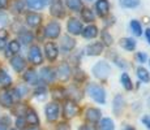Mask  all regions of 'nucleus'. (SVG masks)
<instances>
[{
    "mask_svg": "<svg viewBox=\"0 0 150 130\" xmlns=\"http://www.w3.org/2000/svg\"><path fill=\"white\" fill-rule=\"evenodd\" d=\"M86 92L90 95V98H93L97 103L99 104H105L106 103V92L103 90V87L98 85H94V83H90L86 87Z\"/></svg>",
    "mask_w": 150,
    "mask_h": 130,
    "instance_id": "obj_1",
    "label": "nucleus"
},
{
    "mask_svg": "<svg viewBox=\"0 0 150 130\" xmlns=\"http://www.w3.org/2000/svg\"><path fill=\"white\" fill-rule=\"evenodd\" d=\"M110 72H111V68L106 61H99L93 66V74L100 81L107 79V77L110 76Z\"/></svg>",
    "mask_w": 150,
    "mask_h": 130,
    "instance_id": "obj_2",
    "label": "nucleus"
},
{
    "mask_svg": "<svg viewBox=\"0 0 150 130\" xmlns=\"http://www.w3.org/2000/svg\"><path fill=\"white\" fill-rule=\"evenodd\" d=\"M45 112H46V117H47V120L50 121V122H52V121L57 120V117H59L60 107H59V104L55 103V102L48 103L45 108Z\"/></svg>",
    "mask_w": 150,
    "mask_h": 130,
    "instance_id": "obj_3",
    "label": "nucleus"
},
{
    "mask_svg": "<svg viewBox=\"0 0 150 130\" xmlns=\"http://www.w3.org/2000/svg\"><path fill=\"white\" fill-rule=\"evenodd\" d=\"M79 113V105L73 100H67L63 107V115L65 118H72Z\"/></svg>",
    "mask_w": 150,
    "mask_h": 130,
    "instance_id": "obj_4",
    "label": "nucleus"
},
{
    "mask_svg": "<svg viewBox=\"0 0 150 130\" xmlns=\"http://www.w3.org/2000/svg\"><path fill=\"white\" fill-rule=\"evenodd\" d=\"M45 35L50 39H55L60 35V24L56 21H52L46 25L45 27Z\"/></svg>",
    "mask_w": 150,
    "mask_h": 130,
    "instance_id": "obj_5",
    "label": "nucleus"
},
{
    "mask_svg": "<svg viewBox=\"0 0 150 130\" xmlns=\"http://www.w3.org/2000/svg\"><path fill=\"white\" fill-rule=\"evenodd\" d=\"M29 60H30L34 65H41L43 63L42 52L38 46H31L30 47V50H29Z\"/></svg>",
    "mask_w": 150,
    "mask_h": 130,
    "instance_id": "obj_6",
    "label": "nucleus"
},
{
    "mask_svg": "<svg viewBox=\"0 0 150 130\" xmlns=\"http://www.w3.org/2000/svg\"><path fill=\"white\" fill-rule=\"evenodd\" d=\"M50 12H51V14H52L54 17H57V18L64 17L65 11H64V7H63L62 0H52V1H51Z\"/></svg>",
    "mask_w": 150,
    "mask_h": 130,
    "instance_id": "obj_7",
    "label": "nucleus"
},
{
    "mask_svg": "<svg viewBox=\"0 0 150 130\" xmlns=\"http://www.w3.org/2000/svg\"><path fill=\"white\" fill-rule=\"evenodd\" d=\"M67 29L71 34L79 35V34L82 33V24H81V21L77 18H69V21L67 24Z\"/></svg>",
    "mask_w": 150,
    "mask_h": 130,
    "instance_id": "obj_8",
    "label": "nucleus"
},
{
    "mask_svg": "<svg viewBox=\"0 0 150 130\" xmlns=\"http://www.w3.org/2000/svg\"><path fill=\"white\" fill-rule=\"evenodd\" d=\"M45 52H46V57H47L50 61H55V60L57 59V55H59L56 44L52 42H48L45 44Z\"/></svg>",
    "mask_w": 150,
    "mask_h": 130,
    "instance_id": "obj_9",
    "label": "nucleus"
},
{
    "mask_svg": "<svg viewBox=\"0 0 150 130\" xmlns=\"http://www.w3.org/2000/svg\"><path fill=\"white\" fill-rule=\"evenodd\" d=\"M96 9H97V13L99 14L100 17L107 16L108 12H110L108 0H98L97 4H96Z\"/></svg>",
    "mask_w": 150,
    "mask_h": 130,
    "instance_id": "obj_10",
    "label": "nucleus"
},
{
    "mask_svg": "<svg viewBox=\"0 0 150 130\" xmlns=\"http://www.w3.org/2000/svg\"><path fill=\"white\" fill-rule=\"evenodd\" d=\"M11 65H12V68L17 72V73H20V72L24 70V68H25V65H26V63H25V60L22 59L21 56L16 55V56H13L12 59H11Z\"/></svg>",
    "mask_w": 150,
    "mask_h": 130,
    "instance_id": "obj_11",
    "label": "nucleus"
},
{
    "mask_svg": "<svg viewBox=\"0 0 150 130\" xmlns=\"http://www.w3.org/2000/svg\"><path fill=\"white\" fill-rule=\"evenodd\" d=\"M102 52H103V44L100 42H96L86 47V53H88L89 56H98V55H100Z\"/></svg>",
    "mask_w": 150,
    "mask_h": 130,
    "instance_id": "obj_12",
    "label": "nucleus"
},
{
    "mask_svg": "<svg viewBox=\"0 0 150 130\" xmlns=\"http://www.w3.org/2000/svg\"><path fill=\"white\" fill-rule=\"evenodd\" d=\"M13 104V98L12 94L8 91H0V105L4 108H11Z\"/></svg>",
    "mask_w": 150,
    "mask_h": 130,
    "instance_id": "obj_13",
    "label": "nucleus"
},
{
    "mask_svg": "<svg viewBox=\"0 0 150 130\" xmlns=\"http://www.w3.org/2000/svg\"><path fill=\"white\" fill-rule=\"evenodd\" d=\"M42 21V16L38 13H34V12H30L26 14V24L29 26H31V27H37V26H39Z\"/></svg>",
    "mask_w": 150,
    "mask_h": 130,
    "instance_id": "obj_14",
    "label": "nucleus"
},
{
    "mask_svg": "<svg viewBox=\"0 0 150 130\" xmlns=\"http://www.w3.org/2000/svg\"><path fill=\"white\" fill-rule=\"evenodd\" d=\"M25 115H26V116H25V121H26L28 124H30V125H33V126H37L39 124V117L34 109L28 108Z\"/></svg>",
    "mask_w": 150,
    "mask_h": 130,
    "instance_id": "obj_15",
    "label": "nucleus"
},
{
    "mask_svg": "<svg viewBox=\"0 0 150 130\" xmlns=\"http://www.w3.org/2000/svg\"><path fill=\"white\" fill-rule=\"evenodd\" d=\"M55 77H56V73H55V70L52 68H48V66H46V68H42L41 70V78L45 82H52L55 79Z\"/></svg>",
    "mask_w": 150,
    "mask_h": 130,
    "instance_id": "obj_16",
    "label": "nucleus"
},
{
    "mask_svg": "<svg viewBox=\"0 0 150 130\" xmlns=\"http://www.w3.org/2000/svg\"><path fill=\"white\" fill-rule=\"evenodd\" d=\"M100 111L98 108H88L86 109V118H88L90 122H98L100 120Z\"/></svg>",
    "mask_w": 150,
    "mask_h": 130,
    "instance_id": "obj_17",
    "label": "nucleus"
},
{
    "mask_svg": "<svg viewBox=\"0 0 150 130\" xmlns=\"http://www.w3.org/2000/svg\"><path fill=\"white\" fill-rule=\"evenodd\" d=\"M52 0H26V4L31 9H42L46 5H48Z\"/></svg>",
    "mask_w": 150,
    "mask_h": 130,
    "instance_id": "obj_18",
    "label": "nucleus"
},
{
    "mask_svg": "<svg viewBox=\"0 0 150 130\" xmlns=\"http://www.w3.org/2000/svg\"><path fill=\"white\" fill-rule=\"evenodd\" d=\"M57 76H59V78L62 81H67L68 78L71 77V68H69V65L63 63V64L59 66V69H57Z\"/></svg>",
    "mask_w": 150,
    "mask_h": 130,
    "instance_id": "obj_19",
    "label": "nucleus"
},
{
    "mask_svg": "<svg viewBox=\"0 0 150 130\" xmlns=\"http://www.w3.org/2000/svg\"><path fill=\"white\" fill-rule=\"evenodd\" d=\"M81 34L83 35V38L93 39V38H96V37L98 35V27L97 26H94V25H89V26H86V27L83 29Z\"/></svg>",
    "mask_w": 150,
    "mask_h": 130,
    "instance_id": "obj_20",
    "label": "nucleus"
},
{
    "mask_svg": "<svg viewBox=\"0 0 150 130\" xmlns=\"http://www.w3.org/2000/svg\"><path fill=\"white\" fill-rule=\"evenodd\" d=\"M74 46H76V40H74L73 38H71L69 35L63 37V39H62V48H63L64 51L68 52V51L73 50Z\"/></svg>",
    "mask_w": 150,
    "mask_h": 130,
    "instance_id": "obj_21",
    "label": "nucleus"
},
{
    "mask_svg": "<svg viewBox=\"0 0 150 130\" xmlns=\"http://www.w3.org/2000/svg\"><path fill=\"white\" fill-rule=\"evenodd\" d=\"M120 47H123L127 51H133L136 48V40L132 38H122L119 42Z\"/></svg>",
    "mask_w": 150,
    "mask_h": 130,
    "instance_id": "obj_22",
    "label": "nucleus"
},
{
    "mask_svg": "<svg viewBox=\"0 0 150 130\" xmlns=\"http://www.w3.org/2000/svg\"><path fill=\"white\" fill-rule=\"evenodd\" d=\"M24 79L28 83H31V85H37V81H38L37 72L33 70V69H29V70H26V73L24 74Z\"/></svg>",
    "mask_w": 150,
    "mask_h": 130,
    "instance_id": "obj_23",
    "label": "nucleus"
},
{
    "mask_svg": "<svg viewBox=\"0 0 150 130\" xmlns=\"http://www.w3.org/2000/svg\"><path fill=\"white\" fill-rule=\"evenodd\" d=\"M137 77L140 78L142 82H145V83H148L149 81H150V74H149V72L146 70L144 66H138V68H137Z\"/></svg>",
    "mask_w": 150,
    "mask_h": 130,
    "instance_id": "obj_24",
    "label": "nucleus"
},
{
    "mask_svg": "<svg viewBox=\"0 0 150 130\" xmlns=\"http://www.w3.org/2000/svg\"><path fill=\"white\" fill-rule=\"evenodd\" d=\"M0 83L4 87H8V86L12 85V78L5 70H0Z\"/></svg>",
    "mask_w": 150,
    "mask_h": 130,
    "instance_id": "obj_25",
    "label": "nucleus"
},
{
    "mask_svg": "<svg viewBox=\"0 0 150 130\" xmlns=\"http://www.w3.org/2000/svg\"><path fill=\"white\" fill-rule=\"evenodd\" d=\"M120 82H122V85L124 86V89L125 90H132L133 89V83H132V81H131V78H129V76L127 73H123L122 74V77H120Z\"/></svg>",
    "mask_w": 150,
    "mask_h": 130,
    "instance_id": "obj_26",
    "label": "nucleus"
},
{
    "mask_svg": "<svg viewBox=\"0 0 150 130\" xmlns=\"http://www.w3.org/2000/svg\"><path fill=\"white\" fill-rule=\"evenodd\" d=\"M100 130H115V125H114V121L111 118H103L100 121Z\"/></svg>",
    "mask_w": 150,
    "mask_h": 130,
    "instance_id": "obj_27",
    "label": "nucleus"
},
{
    "mask_svg": "<svg viewBox=\"0 0 150 130\" xmlns=\"http://www.w3.org/2000/svg\"><path fill=\"white\" fill-rule=\"evenodd\" d=\"M67 7L72 11H80L82 8V1L81 0H65Z\"/></svg>",
    "mask_w": 150,
    "mask_h": 130,
    "instance_id": "obj_28",
    "label": "nucleus"
},
{
    "mask_svg": "<svg viewBox=\"0 0 150 130\" xmlns=\"http://www.w3.org/2000/svg\"><path fill=\"white\" fill-rule=\"evenodd\" d=\"M123 104H124V99L122 98V95H116L115 99H114V111H115V113L116 115L122 111Z\"/></svg>",
    "mask_w": 150,
    "mask_h": 130,
    "instance_id": "obj_29",
    "label": "nucleus"
},
{
    "mask_svg": "<svg viewBox=\"0 0 150 130\" xmlns=\"http://www.w3.org/2000/svg\"><path fill=\"white\" fill-rule=\"evenodd\" d=\"M81 17L83 21H86V22L94 21V13H93V11L89 9V8H83L81 11Z\"/></svg>",
    "mask_w": 150,
    "mask_h": 130,
    "instance_id": "obj_30",
    "label": "nucleus"
},
{
    "mask_svg": "<svg viewBox=\"0 0 150 130\" xmlns=\"http://www.w3.org/2000/svg\"><path fill=\"white\" fill-rule=\"evenodd\" d=\"M20 42H22L24 44H29V43L33 42V34L30 31H22L20 33Z\"/></svg>",
    "mask_w": 150,
    "mask_h": 130,
    "instance_id": "obj_31",
    "label": "nucleus"
},
{
    "mask_svg": "<svg viewBox=\"0 0 150 130\" xmlns=\"http://www.w3.org/2000/svg\"><path fill=\"white\" fill-rule=\"evenodd\" d=\"M131 30L133 31V34L136 37H140L141 35V31H142V29H141V24L137 21V20H132V21H131Z\"/></svg>",
    "mask_w": 150,
    "mask_h": 130,
    "instance_id": "obj_32",
    "label": "nucleus"
},
{
    "mask_svg": "<svg viewBox=\"0 0 150 130\" xmlns=\"http://www.w3.org/2000/svg\"><path fill=\"white\" fill-rule=\"evenodd\" d=\"M20 48H21V46H20L18 40H12V42H9V44H8V50H9V52H12L14 55H16L17 52H20Z\"/></svg>",
    "mask_w": 150,
    "mask_h": 130,
    "instance_id": "obj_33",
    "label": "nucleus"
},
{
    "mask_svg": "<svg viewBox=\"0 0 150 130\" xmlns=\"http://www.w3.org/2000/svg\"><path fill=\"white\" fill-rule=\"evenodd\" d=\"M7 39H8L7 30L0 29V50H3V48L5 47V44H7Z\"/></svg>",
    "mask_w": 150,
    "mask_h": 130,
    "instance_id": "obj_34",
    "label": "nucleus"
},
{
    "mask_svg": "<svg viewBox=\"0 0 150 130\" xmlns=\"http://www.w3.org/2000/svg\"><path fill=\"white\" fill-rule=\"evenodd\" d=\"M120 4L125 8H134L140 4V0H120Z\"/></svg>",
    "mask_w": 150,
    "mask_h": 130,
    "instance_id": "obj_35",
    "label": "nucleus"
},
{
    "mask_svg": "<svg viewBox=\"0 0 150 130\" xmlns=\"http://www.w3.org/2000/svg\"><path fill=\"white\" fill-rule=\"evenodd\" d=\"M102 42L105 43L106 46H111L112 44V37L110 35L107 31H102ZM102 43V44H103Z\"/></svg>",
    "mask_w": 150,
    "mask_h": 130,
    "instance_id": "obj_36",
    "label": "nucleus"
},
{
    "mask_svg": "<svg viewBox=\"0 0 150 130\" xmlns=\"http://www.w3.org/2000/svg\"><path fill=\"white\" fill-rule=\"evenodd\" d=\"M65 91L63 90V89H55V90L52 91V96H54V99H59V100H62L63 98L65 96Z\"/></svg>",
    "mask_w": 150,
    "mask_h": 130,
    "instance_id": "obj_37",
    "label": "nucleus"
},
{
    "mask_svg": "<svg viewBox=\"0 0 150 130\" xmlns=\"http://www.w3.org/2000/svg\"><path fill=\"white\" fill-rule=\"evenodd\" d=\"M34 96H35V98H38L39 100L45 99V98H46V90H45V89H42V87H39L38 90H37L35 92H34Z\"/></svg>",
    "mask_w": 150,
    "mask_h": 130,
    "instance_id": "obj_38",
    "label": "nucleus"
},
{
    "mask_svg": "<svg viewBox=\"0 0 150 130\" xmlns=\"http://www.w3.org/2000/svg\"><path fill=\"white\" fill-rule=\"evenodd\" d=\"M25 124H26V121H25L24 117H17L16 120V125L18 129H24L25 128Z\"/></svg>",
    "mask_w": 150,
    "mask_h": 130,
    "instance_id": "obj_39",
    "label": "nucleus"
},
{
    "mask_svg": "<svg viewBox=\"0 0 150 130\" xmlns=\"http://www.w3.org/2000/svg\"><path fill=\"white\" fill-rule=\"evenodd\" d=\"M8 24V16L7 13L0 12V25H7Z\"/></svg>",
    "mask_w": 150,
    "mask_h": 130,
    "instance_id": "obj_40",
    "label": "nucleus"
},
{
    "mask_svg": "<svg viewBox=\"0 0 150 130\" xmlns=\"http://www.w3.org/2000/svg\"><path fill=\"white\" fill-rule=\"evenodd\" d=\"M56 130H71V126L65 122H60V124H57Z\"/></svg>",
    "mask_w": 150,
    "mask_h": 130,
    "instance_id": "obj_41",
    "label": "nucleus"
},
{
    "mask_svg": "<svg viewBox=\"0 0 150 130\" xmlns=\"http://www.w3.org/2000/svg\"><path fill=\"white\" fill-rule=\"evenodd\" d=\"M136 57H137V60L140 63H145L146 61V53L145 52H138V53L136 55Z\"/></svg>",
    "mask_w": 150,
    "mask_h": 130,
    "instance_id": "obj_42",
    "label": "nucleus"
},
{
    "mask_svg": "<svg viewBox=\"0 0 150 130\" xmlns=\"http://www.w3.org/2000/svg\"><path fill=\"white\" fill-rule=\"evenodd\" d=\"M142 122L145 124V126L150 130V117L149 116H145V117H142Z\"/></svg>",
    "mask_w": 150,
    "mask_h": 130,
    "instance_id": "obj_43",
    "label": "nucleus"
},
{
    "mask_svg": "<svg viewBox=\"0 0 150 130\" xmlns=\"http://www.w3.org/2000/svg\"><path fill=\"white\" fill-rule=\"evenodd\" d=\"M115 63H116V65L122 66V68H125V66H127V64H124V63H125V61H124V60L117 59V57H116V59H115Z\"/></svg>",
    "mask_w": 150,
    "mask_h": 130,
    "instance_id": "obj_44",
    "label": "nucleus"
},
{
    "mask_svg": "<svg viewBox=\"0 0 150 130\" xmlns=\"http://www.w3.org/2000/svg\"><path fill=\"white\" fill-rule=\"evenodd\" d=\"M8 5V0H0V9H5Z\"/></svg>",
    "mask_w": 150,
    "mask_h": 130,
    "instance_id": "obj_45",
    "label": "nucleus"
},
{
    "mask_svg": "<svg viewBox=\"0 0 150 130\" xmlns=\"http://www.w3.org/2000/svg\"><path fill=\"white\" fill-rule=\"evenodd\" d=\"M79 130H94V128L91 125H82Z\"/></svg>",
    "mask_w": 150,
    "mask_h": 130,
    "instance_id": "obj_46",
    "label": "nucleus"
},
{
    "mask_svg": "<svg viewBox=\"0 0 150 130\" xmlns=\"http://www.w3.org/2000/svg\"><path fill=\"white\" fill-rule=\"evenodd\" d=\"M145 35H146V39H148V42H149V44H150V29H146Z\"/></svg>",
    "mask_w": 150,
    "mask_h": 130,
    "instance_id": "obj_47",
    "label": "nucleus"
},
{
    "mask_svg": "<svg viewBox=\"0 0 150 130\" xmlns=\"http://www.w3.org/2000/svg\"><path fill=\"white\" fill-rule=\"evenodd\" d=\"M0 130H7V125H3V124L0 122Z\"/></svg>",
    "mask_w": 150,
    "mask_h": 130,
    "instance_id": "obj_48",
    "label": "nucleus"
},
{
    "mask_svg": "<svg viewBox=\"0 0 150 130\" xmlns=\"http://www.w3.org/2000/svg\"><path fill=\"white\" fill-rule=\"evenodd\" d=\"M28 130H41V129H38L37 126H33V128H30V129H28Z\"/></svg>",
    "mask_w": 150,
    "mask_h": 130,
    "instance_id": "obj_49",
    "label": "nucleus"
},
{
    "mask_svg": "<svg viewBox=\"0 0 150 130\" xmlns=\"http://www.w3.org/2000/svg\"><path fill=\"white\" fill-rule=\"evenodd\" d=\"M125 130H134L133 128H131V126H128V128H125Z\"/></svg>",
    "mask_w": 150,
    "mask_h": 130,
    "instance_id": "obj_50",
    "label": "nucleus"
},
{
    "mask_svg": "<svg viewBox=\"0 0 150 130\" xmlns=\"http://www.w3.org/2000/svg\"><path fill=\"white\" fill-rule=\"evenodd\" d=\"M88 1H93V0H88Z\"/></svg>",
    "mask_w": 150,
    "mask_h": 130,
    "instance_id": "obj_51",
    "label": "nucleus"
},
{
    "mask_svg": "<svg viewBox=\"0 0 150 130\" xmlns=\"http://www.w3.org/2000/svg\"><path fill=\"white\" fill-rule=\"evenodd\" d=\"M13 130H17V129H13Z\"/></svg>",
    "mask_w": 150,
    "mask_h": 130,
    "instance_id": "obj_52",
    "label": "nucleus"
},
{
    "mask_svg": "<svg viewBox=\"0 0 150 130\" xmlns=\"http://www.w3.org/2000/svg\"><path fill=\"white\" fill-rule=\"evenodd\" d=\"M149 64H150V61H149Z\"/></svg>",
    "mask_w": 150,
    "mask_h": 130,
    "instance_id": "obj_53",
    "label": "nucleus"
}]
</instances>
